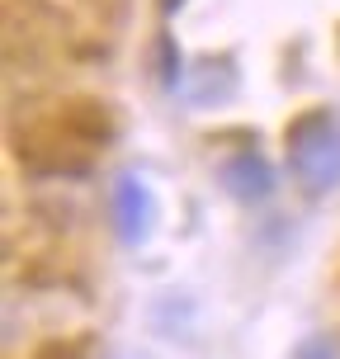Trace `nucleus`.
<instances>
[{
	"instance_id": "39448f33",
	"label": "nucleus",
	"mask_w": 340,
	"mask_h": 359,
	"mask_svg": "<svg viewBox=\"0 0 340 359\" xmlns=\"http://www.w3.org/2000/svg\"><path fill=\"white\" fill-rule=\"evenodd\" d=\"M236 95V62L232 53H217V57H203L198 72L189 76V100L194 109H208V104H222Z\"/></svg>"
},
{
	"instance_id": "0eeeda50",
	"label": "nucleus",
	"mask_w": 340,
	"mask_h": 359,
	"mask_svg": "<svg viewBox=\"0 0 340 359\" xmlns=\"http://www.w3.org/2000/svg\"><path fill=\"white\" fill-rule=\"evenodd\" d=\"M293 359H336V350H331L326 336H307V341L293 345Z\"/></svg>"
},
{
	"instance_id": "7ed1b4c3",
	"label": "nucleus",
	"mask_w": 340,
	"mask_h": 359,
	"mask_svg": "<svg viewBox=\"0 0 340 359\" xmlns=\"http://www.w3.org/2000/svg\"><path fill=\"white\" fill-rule=\"evenodd\" d=\"M109 208H114V232L128 251L147 246V236L156 232V194L137 170H123L109 189Z\"/></svg>"
},
{
	"instance_id": "f03ea898",
	"label": "nucleus",
	"mask_w": 340,
	"mask_h": 359,
	"mask_svg": "<svg viewBox=\"0 0 340 359\" xmlns=\"http://www.w3.org/2000/svg\"><path fill=\"white\" fill-rule=\"evenodd\" d=\"M288 180L307 198H326L340 189V123L331 109H303L284 128Z\"/></svg>"
},
{
	"instance_id": "423d86ee",
	"label": "nucleus",
	"mask_w": 340,
	"mask_h": 359,
	"mask_svg": "<svg viewBox=\"0 0 340 359\" xmlns=\"http://www.w3.org/2000/svg\"><path fill=\"white\" fill-rule=\"evenodd\" d=\"M156 81H161L165 95H175V90L184 86V57H179V43H175L170 29L156 34Z\"/></svg>"
},
{
	"instance_id": "20e7f679",
	"label": "nucleus",
	"mask_w": 340,
	"mask_h": 359,
	"mask_svg": "<svg viewBox=\"0 0 340 359\" xmlns=\"http://www.w3.org/2000/svg\"><path fill=\"white\" fill-rule=\"evenodd\" d=\"M217 184H222V194L236 198L241 208H255V203H265V198L279 189V175H274V165H269L265 151L236 147L232 156L217 161Z\"/></svg>"
},
{
	"instance_id": "f257e3e1",
	"label": "nucleus",
	"mask_w": 340,
	"mask_h": 359,
	"mask_svg": "<svg viewBox=\"0 0 340 359\" xmlns=\"http://www.w3.org/2000/svg\"><path fill=\"white\" fill-rule=\"evenodd\" d=\"M118 137L114 109L95 95H67L15 128V161L38 180H81Z\"/></svg>"
},
{
	"instance_id": "6e6552de",
	"label": "nucleus",
	"mask_w": 340,
	"mask_h": 359,
	"mask_svg": "<svg viewBox=\"0 0 340 359\" xmlns=\"http://www.w3.org/2000/svg\"><path fill=\"white\" fill-rule=\"evenodd\" d=\"M189 0H156V10H161V19H175L179 10H184Z\"/></svg>"
}]
</instances>
